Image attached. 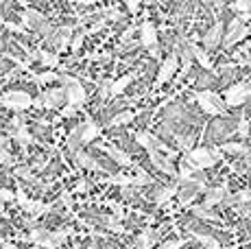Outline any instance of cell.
Returning a JSON list of instances; mask_svg holds the SVG:
<instances>
[{
	"label": "cell",
	"instance_id": "obj_1",
	"mask_svg": "<svg viewBox=\"0 0 251 249\" xmlns=\"http://www.w3.org/2000/svg\"><path fill=\"white\" fill-rule=\"evenodd\" d=\"M192 94H195L199 107L203 109V114H207V116H225L227 107H225L223 97L219 92H214V90H195Z\"/></svg>",
	"mask_w": 251,
	"mask_h": 249
},
{
	"label": "cell",
	"instance_id": "obj_2",
	"mask_svg": "<svg viewBox=\"0 0 251 249\" xmlns=\"http://www.w3.org/2000/svg\"><path fill=\"white\" fill-rule=\"evenodd\" d=\"M59 81L66 92V103L72 105L75 109L83 107L88 94H85V88H83V83H81V79H76V76H72V75H59Z\"/></svg>",
	"mask_w": 251,
	"mask_h": 249
},
{
	"label": "cell",
	"instance_id": "obj_3",
	"mask_svg": "<svg viewBox=\"0 0 251 249\" xmlns=\"http://www.w3.org/2000/svg\"><path fill=\"white\" fill-rule=\"evenodd\" d=\"M103 184H112V186H120V188H138V186H149L151 184V177L144 173L142 169L136 164V175H105L100 177Z\"/></svg>",
	"mask_w": 251,
	"mask_h": 249
},
{
	"label": "cell",
	"instance_id": "obj_4",
	"mask_svg": "<svg viewBox=\"0 0 251 249\" xmlns=\"http://www.w3.org/2000/svg\"><path fill=\"white\" fill-rule=\"evenodd\" d=\"M183 164L190 166V169L197 173V171H205V169L216 166V160H214V155H212L210 149H205V147H197V149L186 151V155H183Z\"/></svg>",
	"mask_w": 251,
	"mask_h": 249
},
{
	"label": "cell",
	"instance_id": "obj_5",
	"mask_svg": "<svg viewBox=\"0 0 251 249\" xmlns=\"http://www.w3.org/2000/svg\"><path fill=\"white\" fill-rule=\"evenodd\" d=\"M140 44L151 52L153 59H160V37H157V28L151 20H144L140 25Z\"/></svg>",
	"mask_w": 251,
	"mask_h": 249
},
{
	"label": "cell",
	"instance_id": "obj_6",
	"mask_svg": "<svg viewBox=\"0 0 251 249\" xmlns=\"http://www.w3.org/2000/svg\"><path fill=\"white\" fill-rule=\"evenodd\" d=\"M179 70V49H173L168 52V57L162 59V66H160V73H157V79H155V88L168 83V81L175 76V73Z\"/></svg>",
	"mask_w": 251,
	"mask_h": 249
},
{
	"label": "cell",
	"instance_id": "obj_7",
	"mask_svg": "<svg viewBox=\"0 0 251 249\" xmlns=\"http://www.w3.org/2000/svg\"><path fill=\"white\" fill-rule=\"evenodd\" d=\"M249 92H251V85L247 83V81H238V83H234L231 88L225 90V94H223L225 107H238V105H245L249 100Z\"/></svg>",
	"mask_w": 251,
	"mask_h": 249
},
{
	"label": "cell",
	"instance_id": "obj_8",
	"mask_svg": "<svg viewBox=\"0 0 251 249\" xmlns=\"http://www.w3.org/2000/svg\"><path fill=\"white\" fill-rule=\"evenodd\" d=\"M0 103L4 105V107L13 109V112H24V109H28L33 105V99L28 97L26 92H22V90H9L4 97H0Z\"/></svg>",
	"mask_w": 251,
	"mask_h": 249
},
{
	"label": "cell",
	"instance_id": "obj_9",
	"mask_svg": "<svg viewBox=\"0 0 251 249\" xmlns=\"http://www.w3.org/2000/svg\"><path fill=\"white\" fill-rule=\"evenodd\" d=\"M64 100H66L64 88H50V90H46V92H42L37 99H33V105L46 107V109H57L59 105H64Z\"/></svg>",
	"mask_w": 251,
	"mask_h": 249
},
{
	"label": "cell",
	"instance_id": "obj_10",
	"mask_svg": "<svg viewBox=\"0 0 251 249\" xmlns=\"http://www.w3.org/2000/svg\"><path fill=\"white\" fill-rule=\"evenodd\" d=\"M227 195H229V179L225 177L221 186H216V188H207V193H205V197H203V203H201V205L207 208V210L221 208V203L225 201Z\"/></svg>",
	"mask_w": 251,
	"mask_h": 249
},
{
	"label": "cell",
	"instance_id": "obj_11",
	"mask_svg": "<svg viewBox=\"0 0 251 249\" xmlns=\"http://www.w3.org/2000/svg\"><path fill=\"white\" fill-rule=\"evenodd\" d=\"M223 33H225V26H223V22L221 20H216L214 25L210 26V31L203 35V44H201V49L203 50H212V49H216V46L223 42Z\"/></svg>",
	"mask_w": 251,
	"mask_h": 249
},
{
	"label": "cell",
	"instance_id": "obj_12",
	"mask_svg": "<svg viewBox=\"0 0 251 249\" xmlns=\"http://www.w3.org/2000/svg\"><path fill=\"white\" fill-rule=\"evenodd\" d=\"M99 136H100V127L94 123V118H92L90 114H85V123L81 124V147L90 145V142L96 140Z\"/></svg>",
	"mask_w": 251,
	"mask_h": 249
},
{
	"label": "cell",
	"instance_id": "obj_13",
	"mask_svg": "<svg viewBox=\"0 0 251 249\" xmlns=\"http://www.w3.org/2000/svg\"><path fill=\"white\" fill-rule=\"evenodd\" d=\"M149 160H151V164L155 166L157 171H162L164 175H171V177H175L177 179V169L173 166V162L168 160V157H164L162 153H157V151H149Z\"/></svg>",
	"mask_w": 251,
	"mask_h": 249
},
{
	"label": "cell",
	"instance_id": "obj_14",
	"mask_svg": "<svg viewBox=\"0 0 251 249\" xmlns=\"http://www.w3.org/2000/svg\"><path fill=\"white\" fill-rule=\"evenodd\" d=\"M75 162H76V164L81 166V169H88V171H94V173H103V175H109L107 171H105L103 166H100L99 162H96L94 157H92L88 151H83V149H79V151L75 153Z\"/></svg>",
	"mask_w": 251,
	"mask_h": 249
},
{
	"label": "cell",
	"instance_id": "obj_15",
	"mask_svg": "<svg viewBox=\"0 0 251 249\" xmlns=\"http://www.w3.org/2000/svg\"><path fill=\"white\" fill-rule=\"evenodd\" d=\"M186 46H188V50H190V55L195 57V59L201 64V68H203V70H214V66H212L210 55H207V50L201 49V44H197V42L188 40V42H186Z\"/></svg>",
	"mask_w": 251,
	"mask_h": 249
},
{
	"label": "cell",
	"instance_id": "obj_16",
	"mask_svg": "<svg viewBox=\"0 0 251 249\" xmlns=\"http://www.w3.org/2000/svg\"><path fill=\"white\" fill-rule=\"evenodd\" d=\"M22 25H24V26H28V28H35V31H40V28L46 25V16H44V13H40V11H35V9L28 7L26 11L22 13Z\"/></svg>",
	"mask_w": 251,
	"mask_h": 249
},
{
	"label": "cell",
	"instance_id": "obj_17",
	"mask_svg": "<svg viewBox=\"0 0 251 249\" xmlns=\"http://www.w3.org/2000/svg\"><path fill=\"white\" fill-rule=\"evenodd\" d=\"M103 151L107 153L112 160H116L120 166H127V169H136V162L129 157V153H125L123 149H118V147H114V145H109V147H103Z\"/></svg>",
	"mask_w": 251,
	"mask_h": 249
},
{
	"label": "cell",
	"instance_id": "obj_18",
	"mask_svg": "<svg viewBox=\"0 0 251 249\" xmlns=\"http://www.w3.org/2000/svg\"><path fill=\"white\" fill-rule=\"evenodd\" d=\"M136 76H138V73H129V75H123V76H118V79H114L112 81V90H109V99L120 97V94H123L125 90L133 83V79H136Z\"/></svg>",
	"mask_w": 251,
	"mask_h": 249
},
{
	"label": "cell",
	"instance_id": "obj_19",
	"mask_svg": "<svg viewBox=\"0 0 251 249\" xmlns=\"http://www.w3.org/2000/svg\"><path fill=\"white\" fill-rule=\"evenodd\" d=\"M157 234H155V229L149 225V227H144L142 232L138 234V238H136V249H151V245H155L157 243Z\"/></svg>",
	"mask_w": 251,
	"mask_h": 249
},
{
	"label": "cell",
	"instance_id": "obj_20",
	"mask_svg": "<svg viewBox=\"0 0 251 249\" xmlns=\"http://www.w3.org/2000/svg\"><path fill=\"white\" fill-rule=\"evenodd\" d=\"M249 35H251V28H249V25H243V26L238 28V31L231 33V35H223V46H225V49H231V46H236L238 42L247 40Z\"/></svg>",
	"mask_w": 251,
	"mask_h": 249
},
{
	"label": "cell",
	"instance_id": "obj_21",
	"mask_svg": "<svg viewBox=\"0 0 251 249\" xmlns=\"http://www.w3.org/2000/svg\"><path fill=\"white\" fill-rule=\"evenodd\" d=\"M221 153H234V155H240V157H249L251 155V147L245 145V142H225V145L219 147Z\"/></svg>",
	"mask_w": 251,
	"mask_h": 249
},
{
	"label": "cell",
	"instance_id": "obj_22",
	"mask_svg": "<svg viewBox=\"0 0 251 249\" xmlns=\"http://www.w3.org/2000/svg\"><path fill=\"white\" fill-rule=\"evenodd\" d=\"M179 193V186L177 184H171V186H164V188H160L155 193V205L157 208H162V205H166L168 201H171L175 195Z\"/></svg>",
	"mask_w": 251,
	"mask_h": 249
},
{
	"label": "cell",
	"instance_id": "obj_23",
	"mask_svg": "<svg viewBox=\"0 0 251 249\" xmlns=\"http://www.w3.org/2000/svg\"><path fill=\"white\" fill-rule=\"evenodd\" d=\"M133 121H136V112H131V109H125V112H120V114H116V116L109 118V123L105 124V127H107V129L123 127V124L133 123Z\"/></svg>",
	"mask_w": 251,
	"mask_h": 249
},
{
	"label": "cell",
	"instance_id": "obj_24",
	"mask_svg": "<svg viewBox=\"0 0 251 249\" xmlns=\"http://www.w3.org/2000/svg\"><path fill=\"white\" fill-rule=\"evenodd\" d=\"M190 212L195 214L197 219H203V221H214V223H221L223 219H221V214L212 212V210L203 208V205H190Z\"/></svg>",
	"mask_w": 251,
	"mask_h": 249
},
{
	"label": "cell",
	"instance_id": "obj_25",
	"mask_svg": "<svg viewBox=\"0 0 251 249\" xmlns=\"http://www.w3.org/2000/svg\"><path fill=\"white\" fill-rule=\"evenodd\" d=\"M37 61L42 66H46V68H57L59 66V55L50 50H37Z\"/></svg>",
	"mask_w": 251,
	"mask_h": 249
},
{
	"label": "cell",
	"instance_id": "obj_26",
	"mask_svg": "<svg viewBox=\"0 0 251 249\" xmlns=\"http://www.w3.org/2000/svg\"><path fill=\"white\" fill-rule=\"evenodd\" d=\"M192 236L197 238V241L201 243L205 249H223V245H221L219 241H216L214 236H210V234H201V232H192Z\"/></svg>",
	"mask_w": 251,
	"mask_h": 249
},
{
	"label": "cell",
	"instance_id": "obj_27",
	"mask_svg": "<svg viewBox=\"0 0 251 249\" xmlns=\"http://www.w3.org/2000/svg\"><path fill=\"white\" fill-rule=\"evenodd\" d=\"M229 9L236 16H251V0H236V2H229Z\"/></svg>",
	"mask_w": 251,
	"mask_h": 249
},
{
	"label": "cell",
	"instance_id": "obj_28",
	"mask_svg": "<svg viewBox=\"0 0 251 249\" xmlns=\"http://www.w3.org/2000/svg\"><path fill=\"white\" fill-rule=\"evenodd\" d=\"M33 81L40 83V85H44V83H50V81H59V75L52 73V70H44V73L33 75Z\"/></svg>",
	"mask_w": 251,
	"mask_h": 249
},
{
	"label": "cell",
	"instance_id": "obj_29",
	"mask_svg": "<svg viewBox=\"0 0 251 249\" xmlns=\"http://www.w3.org/2000/svg\"><path fill=\"white\" fill-rule=\"evenodd\" d=\"M238 138H240V142L243 140H247L249 138V133H251V127H249V121H247V116L245 114H240V118H238Z\"/></svg>",
	"mask_w": 251,
	"mask_h": 249
},
{
	"label": "cell",
	"instance_id": "obj_30",
	"mask_svg": "<svg viewBox=\"0 0 251 249\" xmlns=\"http://www.w3.org/2000/svg\"><path fill=\"white\" fill-rule=\"evenodd\" d=\"M85 59L99 61V64H107V61L114 59V55H112V52H88V55H85Z\"/></svg>",
	"mask_w": 251,
	"mask_h": 249
},
{
	"label": "cell",
	"instance_id": "obj_31",
	"mask_svg": "<svg viewBox=\"0 0 251 249\" xmlns=\"http://www.w3.org/2000/svg\"><path fill=\"white\" fill-rule=\"evenodd\" d=\"M112 81H114V79H100V81H99V97H100V100H107V99H109Z\"/></svg>",
	"mask_w": 251,
	"mask_h": 249
},
{
	"label": "cell",
	"instance_id": "obj_32",
	"mask_svg": "<svg viewBox=\"0 0 251 249\" xmlns=\"http://www.w3.org/2000/svg\"><path fill=\"white\" fill-rule=\"evenodd\" d=\"M83 40H85V31H76V33H72V40H70V49H72V52H79L81 44H83Z\"/></svg>",
	"mask_w": 251,
	"mask_h": 249
},
{
	"label": "cell",
	"instance_id": "obj_33",
	"mask_svg": "<svg viewBox=\"0 0 251 249\" xmlns=\"http://www.w3.org/2000/svg\"><path fill=\"white\" fill-rule=\"evenodd\" d=\"M107 22H109V18H107V16H103V18H100V20H96L94 25H92V26L88 28V31H85V35H94V33L103 31V28L107 26Z\"/></svg>",
	"mask_w": 251,
	"mask_h": 249
},
{
	"label": "cell",
	"instance_id": "obj_34",
	"mask_svg": "<svg viewBox=\"0 0 251 249\" xmlns=\"http://www.w3.org/2000/svg\"><path fill=\"white\" fill-rule=\"evenodd\" d=\"M183 245H186V241H183V238H173V241H164L157 249H181Z\"/></svg>",
	"mask_w": 251,
	"mask_h": 249
},
{
	"label": "cell",
	"instance_id": "obj_35",
	"mask_svg": "<svg viewBox=\"0 0 251 249\" xmlns=\"http://www.w3.org/2000/svg\"><path fill=\"white\" fill-rule=\"evenodd\" d=\"M16 175L22 177V179H26V181H35V177H33V171L26 169V166H18V169H16Z\"/></svg>",
	"mask_w": 251,
	"mask_h": 249
},
{
	"label": "cell",
	"instance_id": "obj_36",
	"mask_svg": "<svg viewBox=\"0 0 251 249\" xmlns=\"http://www.w3.org/2000/svg\"><path fill=\"white\" fill-rule=\"evenodd\" d=\"M88 190H90V184H88V181H85V179H79L72 193H88Z\"/></svg>",
	"mask_w": 251,
	"mask_h": 249
},
{
	"label": "cell",
	"instance_id": "obj_37",
	"mask_svg": "<svg viewBox=\"0 0 251 249\" xmlns=\"http://www.w3.org/2000/svg\"><path fill=\"white\" fill-rule=\"evenodd\" d=\"M59 201L70 210V208H72V190H64V195H61V199H59Z\"/></svg>",
	"mask_w": 251,
	"mask_h": 249
},
{
	"label": "cell",
	"instance_id": "obj_38",
	"mask_svg": "<svg viewBox=\"0 0 251 249\" xmlns=\"http://www.w3.org/2000/svg\"><path fill=\"white\" fill-rule=\"evenodd\" d=\"M59 114H61V118H72V116H75V114H76V109L72 107V105H64Z\"/></svg>",
	"mask_w": 251,
	"mask_h": 249
},
{
	"label": "cell",
	"instance_id": "obj_39",
	"mask_svg": "<svg viewBox=\"0 0 251 249\" xmlns=\"http://www.w3.org/2000/svg\"><path fill=\"white\" fill-rule=\"evenodd\" d=\"M236 214H240V217H249L251 214V205H236Z\"/></svg>",
	"mask_w": 251,
	"mask_h": 249
},
{
	"label": "cell",
	"instance_id": "obj_40",
	"mask_svg": "<svg viewBox=\"0 0 251 249\" xmlns=\"http://www.w3.org/2000/svg\"><path fill=\"white\" fill-rule=\"evenodd\" d=\"M127 7H129V11H138L140 2H138V0H129V2H127Z\"/></svg>",
	"mask_w": 251,
	"mask_h": 249
},
{
	"label": "cell",
	"instance_id": "obj_41",
	"mask_svg": "<svg viewBox=\"0 0 251 249\" xmlns=\"http://www.w3.org/2000/svg\"><path fill=\"white\" fill-rule=\"evenodd\" d=\"M4 145H7V140H4V136H0V149H2Z\"/></svg>",
	"mask_w": 251,
	"mask_h": 249
},
{
	"label": "cell",
	"instance_id": "obj_42",
	"mask_svg": "<svg viewBox=\"0 0 251 249\" xmlns=\"http://www.w3.org/2000/svg\"><path fill=\"white\" fill-rule=\"evenodd\" d=\"M88 249H96V238H94V241L90 243V247H88Z\"/></svg>",
	"mask_w": 251,
	"mask_h": 249
},
{
	"label": "cell",
	"instance_id": "obj_43",
	"mask_svg": "<svg viewBox=\"0 0 251 249\" xmlns=\"http://www.w3.org/2000/svg\"><path fill=\"white\" fill-rule=\"evenodd\" d=\"M249 28H251V25H249ZM245 49H247V50H251V40H249V44L245 46Z\"/></svg>",
	"mask_w": 251,
	"mask_h": 249
},
{
	"label": "cell",
	"instance_id": "obj_44",
	"mask_svg": "<svg viewBox=\"0 0 251 249\" xmlns=\"http://www.w3.org/2000/svg\"><path fill=\"white\" fill-rule=\"evenodd\" d=\"M249 68H251V61H249Z\"/></svg>",
	"mask_w": 251,
	"mask_h": 249
},
{
	"label": "cell",
	"instance_id": "obj_45",
	"mask_svg": "<svg viewBox=\"0 0 251 249\" xmlns=\"http://www.w3.org/2000/svg\"><path fill=\"white\" fill-rule=\"evenodd\" d=\"M249 99H251V92H249Z\"/></svg>",
	"mask_w": 251,
	"mask_h": 249
}]
</instances>
